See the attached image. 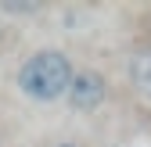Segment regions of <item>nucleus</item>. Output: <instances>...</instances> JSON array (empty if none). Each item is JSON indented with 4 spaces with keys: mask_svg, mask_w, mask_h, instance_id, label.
<instances>
[{
    "mask_svg": "<svg viewBox=\"0 0 151 147\" xmlns=\"http://www.w3.org/2000/svg\"><path fill=\"white\" fill-rule=\"evenodd\" d=\"M58 147H76V143H58Z\"/></svg>",
    "mask_w": 151,
    "mask_h": 147,
    "instance_id": "5",
    "label": "nucleus"
},
{
    "mask_svg": "<svg viewBox=\"0 0 151 147\" xmlns=\"http://www.w3.org/2000/svg\"><path fill=\"white\" fill-rule=\"evenodd\" d=\"M68 104L76 111H97V108L108 101V79L97 68H76V76L68 83Z\"/></svg>",
    "mask_w": 151,
    "mask_h": 147,
    "instance_id": "2",
    "label": "nucleus"
},
{
    "mask_svg": "<svg viewBox=\"0 0 151 147\" xmlns=\"http://www.w3.org/2000/svg\"><path fill=\"white\" fill-rule=\"evenodd\" d=\"M4 11H11V14H36V11H43V4H4Z\"/></svg>",
    "mask_w": 151,
    "mask_h": 147,
    "instance_id": "4",
    "label": "nucleus"
},
{
    "mask_svg": "<svg viewBox=\"0 0 151 147\" xmlns=\"http://www.w3.org/2000/svg\"><path fill=\"white\" fill-rule=\"evenodd\" d=\"M76 76V65L65 50H36L22 61L18 68V90L29 97V101H40V104H50V101H61L68 93V83Z\"/></svg>",
    "mask_w": 151,
    "mask_h": 147,
    "instance_id": "1",
    "label": "nucleus"
},
{
    "mask_svg": "<svg viewBox=\"0 0 151 147\" xmlns=\"http://www.w3.org/2000/svg\"><path fill=\"white\" fill-rule=\"evenodd\" d=\"M126 79L140 97L151 101V47H137L126 58Z\"/></svg>",
    "mask_w": 151,
    "mask_h": 147,
    "instance_id": "3",
    "label": "nucleus"
},
{
    "mask_svg": "<svg viewBox=\"0 0 151 147\" xmlns=\"http://www.w3.org/2000/svg\"><path fill=\"white\" fill-rule=\"evenodd\" d=\"M0 147H4V143H0Z\"/></svg>",
    "mask_w": 151,
    "mask_h": 147,
    "instance_id": "6",
    "label": "nucleus"
}]
</instances>
